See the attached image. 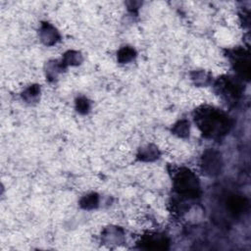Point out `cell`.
Segmentation results:
<instances>
[{"mask_svg":"<svg viewBox=\"0 0 251 251\" xmlns=\"http://www.w3.org/2000/svg\"><path fill=\"white\" fill-rule=\"evenodd\" d=\"M223 118L215 113V112H208L205 114V118L200 119V126H202L203 131H208L209 133L214 132L216 129L220 130L223 127Z\"/></svg>","mask_w":251,"mask_h":251,"instance_id":"obj_1","label":"cell"}]
</instances>
